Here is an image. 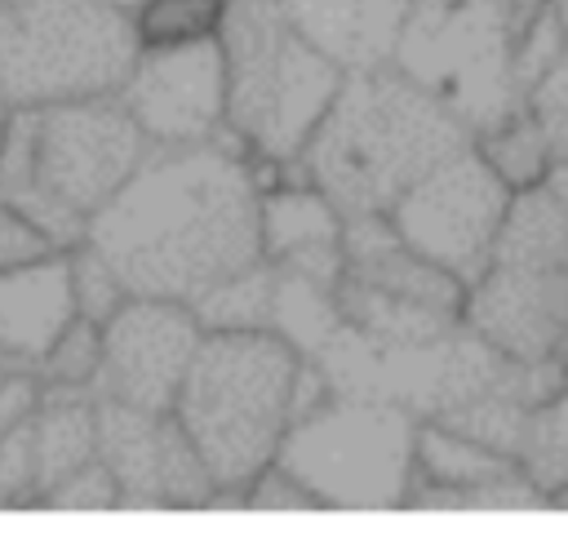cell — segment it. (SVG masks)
<instances>
[{
	"label": "cell",
	"mask_w": 568,
	"mask_h": 546,
	"mask_svg": "<svg viewBox=\"0 0 568 546\" xmlns=\"http://www.w3.org/2000/svg\"><path fill=\"white\" fill-rule=\"evenodd\" d=\"M9 115H13V102H9V93L0 89V138H4V124H9Z\"/></svg>",
	"instance_id": "obj_28"
},
{
	"label": "cell",
	"mask_w": 568,
	"mask_h": 546,
	"mask_svg": "<svg viewBox=\"0 0 568 546\" xmlns=\"http://www.w3.org/2000/svg\"><path fill=\"white\" fill-rule=\"evenodd\" d=\"M510 195L515 191H506V182L479 160V151L462 146L426 169L386 209V218L413 253L444 266L453 280L475 284L497 249Z\"/></svg>",
	"instance_id": "obj_8"
},
{
	"label": "cell",
	"mask_w": 568,
	"mask_h": 546,
	"mask_svg": "<svg viewBox=\"0 0 568 546\" xmlns=\"http://www.w3.org/2000/svg\"><path fill=\"white\" fill-rule=\"evenodd\" d=\"M271 289H275V271L262 257V262L226 275L209 293H200L191 302V311L204 333L209 328H271Z\"/></svg>",
	"instance_id": "obj_21"
},
{
	"label": "cell",
	"mask_w": 568,
	"mask_h": 546,
	"mask_svg": "<svg viewBox=\"0 0 568 546\" xmlns=\"http://www.w3.org/2000/svg\"><path fill=\"white\" fill-rule=\"evenodd\" d=\"M257 178L240 142L151 146L133 178L89 218L84 240L129 293L195 302L262 262Z\"/></svg>",
	"instance_id": "obj_1"
},
{
	"label": "cell",
	"mask_w": 568,
	"mask_h": 546,
	"mask_svg": "<svg viewBox=\"0 0 568 546\" xmlns=\"http://www.w3.org/2000/svg\"><path fill=\"white\" fill-rule=\"evenodd\" d=\"M235 506H248V510H324L320 497H315L280 457L266 462V466L240 488Z\"/></svg>",
	"instance_id": "obj_26"
},
{
	"label": "cell",
	"mask_w": 568,
	"mask_h": 546,
	"mask_svg": "<svg viewBox=\"0 0 568 546\" xmlns=\"http://www.w3.org/2000/svg\"><path fill=\"white\" fill-rule=\"evenodd\" d=\"M98 462L115 475L124 506L200 510L217 488L173 413L133 408L98 395Z\"/></svg>",
	"instance_id": "obj_10"
},
{
	"label": "cell",
	"mask_w": 568,
	"mask_h": 546,
	"mask_svg": "<svg viewBox=\"0 0 568 546\" xmlns=\"http://www.w3.org/2000/svg\"><path fill=\"white\" fill-rule=\"evenodd\" d=\"M4 373H9V368H4V364H0V377H4Z\"/></svg>",
	"instance_id": "obj_33"
},
{
	"label": "cell",
	"mask_w": 568,
	"mask_h": 546,
	"mask_svg": "<svg viewBox=\"0 0 568 546\" xmlns=\"http://www.w3.org/2000/svg\"><path fill=\"white\" fill-rule=\"evenodd\" d=\"M515 466L546 506L568 493V382H559L541 404L528 408L515 444Z\"/></svg>",
	"instance_id": "obj_18"
},
{
	"label": "cell",
	"mask_w": 568,
	"mask_h": 546,
	"mask_svg": "<svg viewBox=\"0 0 568 546\" xmlns=\"http://www.w3.org/2000/svg\"><path fill=\"white\" fill-rule=\"evenodd\" d=\"M470 146V129L395 62L346 71L328 115L302 151L306 178L342 218L386 213L426 169Z\"/></svg>",
	"instance_id": "obj_2"
},
{
	"label": "cell",
	"mask_w": 568,
	"mask_h": 546,
	"mask_svg": "<svg viewBox=\"0 0 568 546\" xmlns=\"http://www.w3.org/2000/svg\"><path fill=\"white\" fill-rule=\"evenodd\" d=\"M115 98L151 146L240 142L226 129V58L222 40L138 49Z\"/></svg>",
	"instance_id": "obj_9"
},
{
	"label": "cell",
	"mask_w": 568,
	"mask_h": 546,
	"mask_svg": "<svg viewBox=\"0 0 568 546\" xmlns=\"http://www.w3.org/2000/svg\"><path fill=\"white\" fill-rule=\"evenodd\" d=\"M36 506H49V510H115V506H124V493H120L115 475L93 457L80 471L62 475Z\"/></svg>",
	"instance_id": "obj_25"
},
{
	"label": "cell",
	"mask_w": 568,
	"mask_h": 546,
	"mask_svg": "<svg viewBox=\"0 0 568 546\" xmlns=\"http://www.w3.org/2000/svg\"><path fill=\"white\" fill-rule=\"evenodd\" d=\"M462 324L506 360H555L568 337V262L493 253L466 284Z\"/></svg>",
	"instance_id": "obj_12"
},
{
	"label": "cell",
	"mask_w": 568,
	"mask_h": 546,
	"mask_svg": "<svg viewBox=\"0 0 568 546\" xmlns=\"http://www.w3.org/2000/svg\"><path fill=\"white\" fill-rule=\"evenodd\" d=\"M555 9H559V22H564V36H568V0H555Z\"/></svg>",
	"instance_id": "obj_29"
},
{
	"label": "cell",
	"mask_w": 568,
	"mask_h": 546,
	"mask_svg": "<svg viewBox=\"0 0 568 546\" xmlns=\"http://www.w3.org/2000/svg\"><path fill=\"white\" fill-rule=\"evenodd\" d=\"M408 506L422 510H515L546 506L541 493L519 475L515 457L439 422L417 417L413 439V493Z\"/></svg>",
	"instance_id": "obj_13"
},
{
	"label": "cell",
	"mask_w": 568,
	"mask_h": 546,
	"mask_svg": "<svg viewBox=\"0 0 568 546\" xmlns=\"http://www.w3.org/2000/svg\"><path fill=\"white\" fill-rule=\"evenodd\" d=\"M413 0H280L284 22L342 71L395 62Z\"/></svg>",
	"instance_id": "obj_16"
},
{
	"label": "cell",
	"mask_w": 568,
	"mask_h": 546,
	"mask_svg": "<svg viewBox=\"0 0 568 546\" xmlns=\"http://www.w3.org/2000/svg\"><path fill=\"white\" fill-rule=\"evenodd\" d=\"M9 4H13V0H0V9H9Z\"/></svg>",
	"instance_id": "obj_31"
},
{
	"label": "cell",
	"mask_w": 568,
	"mask_h": 546,
	"mask_svg": "<svg viewBox=\"0 0 568 546\" xmlns=\"http://www.w3.org/2000/svg\"><path fill=\"white\" fill-rule=\"evenodd\" d=\"M138 53L115 0H13L0 9V89L13 107L115 93Z\"/></svg>",
	"instance_id": "obj_7"
},
{
	"label": "cell",
	"mask_w": 568,
	"mask_h": 546,
	"mask_svg": "<svg viewBox=\"0 0 568 546\" xmlns=\"http://www.w3.org/2000/svg\"><path fill=\"white\" fill-rule=\"evenodd\" d=\"M44 253H58L53 240L9 200H0V271L9 266H22L31 257H44Z\"/></svg>",
	"instance_id": "obj_27"
},
{
	"label": "cell",
	"mask_w": 568,
	"mask_h": 546,
	"mask_svg": "<svg viewBox=\"0 0 568 546\" xmlns=\"http://www.w3.org/2000/svg\"><path fill=\"white\" fill-rule=\"evenodd\" d=\"M342 209L306 178H280L257 195V240L275 271H297L324 284L342 275Z\"/></svg>",
	"instance_id": "obj_14"
},
{
	"label": "cell",
	"mask_w": 568,
	"mask_h": 546,
	"mask_svg": "<svg viewBox=\"0 0 568 546\" xmlns=\"http://www.w3.org/2000/svg\"><path fill=\"white\" fill-rule=\"evenodd\" d=\"M67 271H71V297H75V315L80 320L106 324L129 302V289H124L120 271L89 240L67 249Z\"/></svg>",
	"instance_id": "obj_24"
},
{
	"label": "cell",
	"mask_w": 568,
	"mask_h": 546,
	"mask_svg": "<svg viewBox=\"0 0 568 546\" xmlns=\"http://www.w3.org/2000/svg\"><path fill=\"white\" fill-rule=\"evenodd\" d=\"M226 129L248 155L288 164L328 115L346 71L302 40L280 4H231L222 27Z\"/></svg>",
	"instance_id": "obj_5"
},
{
	"label": "cell",
	"mask_w": 568,
	"mask_h": 546,
	"mask_svg": "<svg viewBox=\"0 0 568 546\" xmlns=\"http://www.w3.org/2000/svg\"><path fill=\"white\" fill-rule=\"evenodd\" d=\"M115 4H124V9H129V4H133V0H115Z\"/></svg>",
	"instance_id": "obj_32"
},
{
	"label": "cell",
	"mask_w": 568,
	"mask_h": 546,
	"mask_svg": "<svg viewBox=\"0 0 568 546\" xmlns=\"http://www.w3.org/2000/svg\"><path fill=\"white\" fill-rule=\"evenodd\" d=\"M417 413L382 395H333L297 417L280 462L324 510H399L413 493Z\"/></svg>",
	"instance_id": "obj_6"
},
{
	"label": "cell",
	"mask_w": 568,
	"mask_h": 546,
	"mask_svg": "<svg viewBox=\"0 0 568 546\" xmlns=\"http://www.w3.org/2000/svg\"><path fill=\"white\" fill-rule=\"evenodd\" d=\"M231 4H280V0H231Z\"/></svg>",
	"instance_id": "obj_30"
},
{
	"label": "cell",
	"mask_w": 568,
	"mask_h": 546,
	"mask_svg": "<svg viewBox=\"0 0 568 546\" xmlns=\"http://www.w3.org/2000/svg\"><path fill=\"white\" fill-rule=\"evenodd\" d=\"M470 146L479 151V160L506 182V191H532L546 182L555 155H550V142L537 124V115L528 107H515L510 115L493 120L488 129H479L470 138Z\"/></svg>",
	"instance_id": "obj_19"
},
{
	"label": "cell",
	"mask_w": 568,
	"mask_h": 546,
	"mask_svg": "<svg viewBox=\"0 0 568 546\" xmlns=\"http://www.w3.org/2000/svg\"><path fill=\"white\" fill-rule=\"evenodd\" d=\"M200 337L204 328L186 302L129 293V302L102 324L98 395L133 408L173 413Z\"/></svg>",
	"instance_id": "obj_11"
},
{
	"label": "cell",
	"mask_w": 568,
	"mask_h": 546,
	"mask_svg": "<svg viewBox=\"0 0 568 546\" xmlns=\"http://www.w3.org/2000/svg\"><path fill=\"white\" fill-rule=\"evenodd\" d=\"M98 373H102V324L80 315L31 364V377L40 386H62V391H98Z\"/></svg>",
	"instance_id": "obj_22"
},
{
	"label": "cell",
	"mask_w": 568,
	"mask_h": 546,
	"mask_svg": "<svg viewBox=\"0 0 568 546\" xmlns=\"http://www.w3.org/2000/svg\"><path fill=\"white\" fill-rule=\"evenodd\" d=\"M98 457V391L40 386L31 408V506Z\"/></svg>",
	"instance_id": "obj_17"
},
{
	"label": "cell",
	"mask_w": 568,
	"mask_h": 546,
	"mask_svg": "<svg viewBox=\"0 0 568 546\" xmlns=\"http://www.w3.org/2000/svg\"><path fill=\"white\" fill-rule=\"evenodd\" d=\"M564 53H568V36L559 22V9L555 0H537L510 40V75H515L519 98H528L532 84L546 80L564 62Z\"/></svg>",
	"instance_id": "obj_23"
},
{
	"label": "cell",
	"mask_w": 568,
	"mask_h": 546,
	"mask_svg": "<svg viewBox=\"0 0 568 546\" xmlns=\"http://www.w3.org/2000/svg\"><path fill=\"white\" fill-rule=\"evenodd\" d=\"M75 320L67 249L0 271V364L31 373L49 342Z\"/></svg>",
	"instance_id": "obj_15"
},
{
	"label": "cell",
	"mask_w": 568,
	"mask_h": 546,
	"mask_svg": "<svg viewBox=\"0 0 568 546\" xmlns=\"http://www.w3.org/2000/svg\"><path fill=\"white\" fill-rule=\"evenodd\" d=\"M231 0H133L129 27L138 49H178L217 40L226 27Z\"/></svg>",
	"instance_id": "obj_20"
},
{
	"label": "cell",
	"mask_w": 568,
	"mask_h": 546,
	"mask_svg": "<svg viewBox=\"0 0 568 546\" xmlns=\"http://www.w3.org/2000/svg\"><path fill=\"white\" fill-rule=\"evenodd\" d=\"M297 360L275 328H209L200 337L173 417L217 488L213 506L235 502L240 488L280 457L293 426L288 391Z\"/></svg>",
	"instance_id": "obj_4"
},
{
	"label": "cell",
	"mask_w": 568,
	"mask_h": 546,
	"mask_svg": "<svg viewBox=\"0 0 568 546\" xmlns=\"http://www.w3.org/2000/svg\"><path fill=\"white\" fill-rule=\"evenodd\" d=\"M146 151L151 142L115 93L13 107L0 138V200L18 204L53 249H71Z\"/></svg>",
	"instance_id": "obj_3"
}]
</instances>
